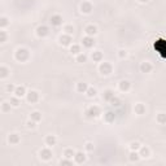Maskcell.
I'll list each match as a JSON object with an SVG mask.
<instances>
[{
  "label": "cell",
  "instance_id": "6da1fadb",
  "mask_svg": "<svg viewBox=\"0 0 166 166\" xmlns=\"http://www.w3.org/2000/svg\"><path fill=\"white\" fill-rule=\"evenodd\" d=\"M29 57H30V52H29V50L25 47H19L16 50V52H14V58H16L18 62H26L29 60Z\"/></svg>",
  "mask_w": 166,
  "mask_h": 166
},
{
  "label": "cell",
  "instance_id": "7a4b0ae2",
  "mask_svg": "<svg viewBox=\"0 0 166 166\" xmlns=\"http://www.w3.org/2000/svg\"><path fill=\"white\" fill-rule=\"evenodd\" d=\"M99 73L102 77H109L112 73H113V65H112L110 62L101 61L99 65Z\"/></svg>",
  "mask_w": 166,
  "mask_h": 166
},
{
  "label": "cell",
  "instance_id": "3957f363",
  "mask_svg": "<svg viewBox=\"0 0 166 166\" xmlns=\"http://www.w3.org/2000/svg\"><path fill=\"white\" fill-rule=\"evenodd\" d=\"M101 113H100V108L97 105H90L86 109V117L87 118H97Z\"/></svg>",
  "mask_w": 166,
  "mask_h": 166
},
{
  "label": "cell",
  "instance_id": "277c9868",
  "mask_svg": "<svg viewBox=\"0 0 166 166\" xmlns=\"http://www.w3.org/2000/svg\"><path fill=\"white\" fill-rule=\"evenodd\" d=\"M39 92L35 91V90H30L26 94V101L29 102V104H35V102L39 101Z\"/></svg>",
  "mask_w": 166,
  "mask_h": 166
},
{
  "label": "cell",
  "instance_id": "5b68a950",
  "mask_svg": "<svg viewBox=\"0 0 166 166\" xmlns=\"http://www.w3.org/2000/svg\"><path fill=\"white\" fill-rule=\"evenodd\" d=\"M58 43L62 47H70L73 44V35H67V34L62 33V35H60V38H58Z\"/></svg>",
  "mask_w": 166,
  "mask_h": 166
},
{
  "label": "cell",
  "instance_id": "8992f818",
  "mask_svg": "<svg viewBox=\"0 0 166 166\" xmlns=\"http://www.w3.org/2000/svg\"><path fill=\"white\" fill-rule=\"evenodd\" d=\"M79 9L83 14H90V13H92V11H94V5H92V3L88 2V0H85V2L81 3Z\"/></svg>",
  "mask_w": 166,
  "mask_h": 166
},
{
  "label": "cell",
  "instance_id": "52a82bcc",
  "mask_svg": "<svg viewBox=\"0 0 166 166\" xmlns=\"http://www.w3.org/2000/svg\"><path fill=\"white\" fill-rule=\"evenodd\" d=\"M39 157H40L43 161H50L52 158V150L50 147H46V148H42L39 150Z\"/></svg>",
  "mask_w": 166,
  "mask_h": 166
},
{
  "label": "cell",
  "instance_id": "ba28073f",
  "mask_svg": "<svg viewBox=\"0 0 166 166\" xmlns=\"http://www.w3.org/2000/svg\"><path fill=\"white\" fill-rule=\"evenodd\" d=\"M95 39H94V36H88V35H86V36H83L82 38V46L85 47V48H92L95 46Z\"/></svg>",
  "mask_w": 166,
  "mask_h": 166
},
{
  "label": "cell",
  "instance_id": "9c48e42d",
  "mask_svg": "<svg viewBox=\"0 0 166 166\" xmlns=\"http://www.w3.org/2000/svg\"><path fill=\"white\" fill-rule=\"evenodd\" d=\"M35 33H36V35L39 38H46L48 34H50V29H48L47 26H44V25H40V26L36 27Z\"/></svg>",
  "mask_w": 166,
  "mask_h": 166
},
{
  "label": "cell",
  "instance_id": "30bf717a",
  "mask_svg": "<svg viewBox=\"0 0 166 166\" xmlns=\"http://www.w3.org/2000/svg\"><path fill=\"white\" fill-rule=\"evenodd\" d=\"M73 160H74V162L78 164V165L86 162V153L82 152V150H78V152H75L74 158H73Z\"/></svg>",
  "mask_w": 166,
  "mask_h": 166
},
{
  "label": "cell",
  "instance_id": "8fae6325",
  "mask_svg": "<svg viewBox=\"0 0 166 166\" xmlns=\"http://www.w3.org/2000/svg\"><path fill=\"white\" fill-rule=\"evenodd\" d=\"M118 88H119L121 92H129L130 88H131V83H130V81H127V79H122V81L118 83Z\"/></svg>",
  "mask_w": 166,
  "mask_h": 166
},
{
  "label": "cell",
  "instance_id": "7c38bea8",
  "mask_svg": "<svg viewBox=\"0 0 166 166\" xmlns=\"http://www.w3.org/2000/svg\"><path fill=\"white\" fill-rule=\"evenodd\" d=\"M50 23L55 27L61 26L62 25V17L60 16V14H53V16L50 18Z\"/></svg>",
  "mask_w": 166,
  "mask_h": 166
},
{
  "label": "cell",
  "instance_id": "4fadbf2b",
  "mask_svg": "<svg viewBox=\"0 0 166 166\" xmlns=\"http://www.w3.org/2000/svg\"><path fill=\"white\" fill-rule=\"evenodd\" d=\"M19 141H21V136H19L18 134L13 133V134H9L8 135V143L11 145H17Z\"/></svg>",
  "mask_w": 166,
  "mask_h": 166
},
{
  "label": "cell",
  "instance_id": "5bb4252c",
  "mask_svg": "<svg viewBox=\"0 0 166 166\" xmlns=\"http://www.w3.org/2000/svg\"><path fill=\"white\" fill-rule=\"evenodd\" d=\"M56 143H57V138H56L55 135H47V136H46V139H44V144L47 145V147L52 148L53 145H56Z\"/></svg>",
  "mask_w": 166,
  "mask_h": 166
},
{
  "label": "cell",
  "instance_id": "9a60e30c",
  "mask_svg": "<svg viewBox=\"0 0 166 166\" xmlns=\"http://www.w3.org/2000/svg\"><path fill=\"white\" fill-rule=\"evenodd\" d=\"M153 70V65L149 61H144L140 64V71L141 73H150Z\"/></svg>",
  "mask_w": 166,
  "mask_h": 166
},
{
  "label": "cell",
  "instance_id": "2e32d148",
  "mask_svg": "<svg viewBox=\"0 0 166 166\" xmlns=\"http://www.w3.org/2000/svg\"><path fill=\"white\" fill-rule=\"evenodd\" d=\"M134 112H135V114H138V116H143V114H145L147 109H145V105L144 104L138 102V104H135V106H134Z\"/></svg>",
  "mask_w": 166,
  "mask_h": 166
},
{
  "label": "cell",
  "instance_id": "e0dca14e",
  "mask_svg": "<svg viewBox=\"0 0 166 166\" xmlns=\"http://www.w3.org/2000/svg\"><path fill=\"white\" fill-rule=\"evenodd\" d=\"M85 34L88 36H95L97 34V27L95 25H87L85 27Z\"/></svg>",
  "mask_w": 166,
  "mask_h": 166
},
{
  "label": "cell",
  "instance_id": "ac0fdd59",
  "mask_svg": "<svg viewBox=\"0 0 166 166\" xmlns=\"http://www.w3.org/2000/svg\"><path fill=\"white\" fill-rule=\"evenodd\" d=\"M140 154L138 150H130V153H129V161L130 162H139L140 161Z\"/></svg>",
  "mask_w": 166,
  "mask_h": 166
},
{
  "label": "cell",
  "instance_id": "d6986e66",
  "mask_svg": "<svg viewBox=\"0 0 166 166\" xmlns=\"http://www.w3.org/2000/svg\"><path fill=\"white\" fill-rule=\"evenodd\" d=\"M114 96H116V95H114V91L110 90V88H108V90L104 91V94H102V100L106 101V102H109Z\"/></svg>",
  "mask_w": 166,
  "mask_h": 166
},
{
  "label": "cell",
  "instance_id": "ffe728a7",
  "mask_svg": "<svg viewBox=\"0 0 166 166\" xmlns=\"http://www.w3.org/2000/svg\"><path fill=\"white\" fill-rule=\"evenodd\" d=\"M26 87L25 86H17L16 87V91H14V95H16L17 97H19V99H22L23 96H26Z\"/></svg>",
  "mask_w": 166,
  "mask_h": 166
},
{
  "label": "cell",
  "instance_id": "44dd1931",
  "mask_svg": "<svg viewBox=\"0 0 166 166\" xmlns=\"http://www.w3.org/2000/svg\"><path fill=\"white\" fill-rule=\"evenodd\" d=\"M138 152H139V154H140L141 158H148L149 156H150V149H149L148 147H145V145H141Z\"/></svg>",
  "mask_w": 166,
  "mask_h": 166
},
{
  "label": "cell",
  "instance_id": "7402d4cb",
  "mask_svg": "<svg viewBox=\"0 0 166 166\" xmlns=\"http://www.w3.org/2000/svg\"><path fill=\"white\" fill-rule=\"evenodd\" d=\"M88 85H87V83H85V82H79L77 85V91L79 92V94H86L87 92V90H88Z\"/></svg>",
  "mask_w": 166,
  "mask_h": 166
},
{
  "label": "cell",
  "instance_id": "603a6c76",
  "mask_svg": "<svg viewBox=\"0 0 166 166\" xmlns=\"http://www.w3.org/2000/svg\"><path fill=\"white\" fill-rule=\"evenodd\" d=\"M91 58L95 62H101L102 61V52L101 51H94L91 53Z\"/></svg>",
  "mask_w": 166,
  "mask_h": 166
},
{
  "label": "cell",
  "instance_id": "cb8c5ba5",
  "mask_svg": "<svg viewBox=\"0 0 166 166\" xmlns=\"http://www.w3.org/2000/svg\"><path fill=\"white\" fill-rule=\"evenodd\" d=\"M104 119H105V122H108V123H112V122H114V119H116V113L112 110L106 112L104 114Z\"/></svg>",
  "mask_w": 166,
  "mask_h": 166
},
{
  "label": "cell",
  "instance_id": "d4e9b609",
  "mask_svg": "<svg viewBox=\"0 0 166 166\" xmlns=\"http://www.w3.org/2000/svg\"><path fill=\"white\" fill-rule=\"evenodd\" d=\"M12 108V104L11 101H3L2 104H0V109H2V113H8L9 110Z\"/></svg>",
  "mask_w": 166,
  "mask_h": 166
},
{
  "label": "cell",
  "instance_id": "484cf974",
  "mask_svg": "<svg viewBox=\"0 0 166 166\" xmlns=\"http://www.w3.org/2000/svg\"><path fill=\"white\" fill-rule=\"evenodd\" d=\"M9 69L7 66H4V65H2L0 66V79H5V78L9 75Z\"/></svg>",
  "mask_w": 166,
  "mask_h": 166
},
{
  "label": "cell",
  "instance_id": "4316f807",
  "mask_svg": "<svg viewBox=\"0 0 166 166\" xmlns=\"http://www.w3.org/2000/svg\"><path fill=\"white\" fill-rule=\"evenodd\" d=\"M70 48V53H71V55H79V53L82 52L81 51V46L79 44H74V43H73V44L69 47Z\"/></svg>",
  "mask_w": 166,
  "mask_h": 166
},
{
  "label": "cell",
  "instance_id": "83f0119b",
  "mask_svg": "<svg viewBox=\"0 0 166 166\" xmlns=\"http://www.w3.org/2000/svg\"><path fill=\"white\" fill-rule=\"evenodd\" d=\"M156 121H157V123L160 125H165L166 123V113H158L157 116H156Z\"/></svg>",
  "mask_w": 166,
  "mask_h": 166
},
{
  "label": "cell",
  "instance_id": "f1b7e54d",
  "mask_svg": "<svg viewBox=\"0 0 166 166\" xmlns=\"http://www.w3.org/2000/svg\"><path fill=\"white\" fill-rule=\"evenodd\" d=\"M74 154H75V152L73 150V148H66V149L64 150V153H62V156H64V157L70 158V160L74 158Z\"/></svg>",
  "mask_w": 166,
  "mask_h": 166
},
{
  "label": "cell",
  "instance_id": "f546056e",
  "mask_svg": "<svg viewBox=\"0 0 166 166\" xmlns=\"http://www.w3.org/2000/svg\"><path fill=\"white\" fill-rule=\"evenodd\" d=\"M62 31H64V34H67V35H73L75 31V29L73 25H65L64 27H62Z\"/></svg>",
  "mask_w": 166,
  "mask_h": 166
},
{
  "label": "cell",
  "instance_id": "4dcf8cb0",
  "mask_svg": "<svg viewBox=\"0 0 166 166\" xmlns=\"http://www.w3.org/2000/svg\"><path fill=\"white\" fill-rule=\"evenodd\" d=\"M30 118L33 121H35V122H40L42 121V113H40V112H38V110L33 112V113L30 114Z\"/></svg>",
  "mask_w": 166,
  "mask_h": 166
},
{
  "label": "cell",
  "instance_id": "1f68e13d",
  "mask_svg": "<svg viewBox=\"0 0 166 166\" xmlns=\"http://www.w3.org/2000/svg\"><path fill=\"white\" fill-rule=\"evenodd\" d=\"M8 25H9V19H8L5 16H2V17H0V29H2V30H4V29H5Z\"/></svg>",
  "mask_w": 166,
  "mask_h": 166
},
{
  "label": "cell",
  "instance_id": "d6a6232c",
  "mask_svg": "<svg viewBox=\"0 0 166 166\" xmlns=\"http://www.w3.org/2000/svg\"><path fill=\"white\" fill-rule=\"evenodd\" d=\"M9 101H11L12 106H14V108H18L19 104H21V100H19V97H17L16 95L12 96V97H11V100H9Z\"/></svg>",
  "mask_w": 166,
  "mask_h": 166
},
{
  "label": "cell",
  "instance_id": "836d02e7",
  "mask_svg": "<svg viewBox=\"0 0 166 166\" xmlns=\"http://www.w3.org/2000/svg\"><path fill=\"white\" fill-rule=\"evenodd\" d=\"M75 61H77V62H79V64H83V62H86V61H87V55H86V53H83V52H81L79 55H77Z\"/></svg>",
  "mask_w": 166,
  "mask_h": 166
},
{
  "label": "cell",
  "instance_id": "e575fe53",
  "mask_svg": "<svg viewBox=\"0 0 166 166\" xmlns=\"http://www.w3.org/2000/svg\"><path fill=\"white\" fill-rule=\"evenodd\" d=\"M96 94H97L96 88H94V87H88V90H87V92H86V96L90 97V99H92V97L96 96Z\"/></svg>",
  "mask_w": 166,
  "mask_h": 166
},
{
  "label": "cell",
  "instance_id": "d590c367",
  "mask_svg": "<svg viewBox=\"0 0 166 166\" xmlns=\"http://www.w3.org/2000/svg\"><path fill=\"white\" fill-rule=\"evenodd\" d=\"M109 104H110L112 106H113V108H118V106H119V104H121V100H119V99H118V97H117V96H114L113 99H112V100L109 101Z\"/></svg>",
  "mask_w": 166,
  "mask_h": 166
},
{
  "label": "cell",
  "instance_id": "8d00e7d4",
  "mask_svg": "<svg viewBox=\"0 0 166 166\" xmlns=\"http://www.w3.org/2000/svg\"><path fill=\"white\" fill-rule=\"evenodd\" d=\"M16 87L13 83H8V85L5 86V91L8 92V94H14V91H16Z\"/></svg>",
  "mask_w": 166,
  "mask_h": 166
},
{
  "label": "cell",
  "instance_id": "74e56055",
  "mask_svg": "<svg viewBox=\"0 0 166 166\" xmlns=\"http://www.w3.org/2000/svg\"><path fill=\"white\" fill-rule=\"evenodd\" d=\"M36 123H38V122H35V121H33V119L30 118V119H29V121L26 122V127H27L29 130H34V129H35V127H36Z\"/></svg>",
  "mask_w": 166,
  "mask_h": 166
},
{
  "label": "cell",
  "instance_id": "f35d334b",
  "mask_svg": "<svg viewBox=\"0 0 166 166\" xmlns=\"http://www.w3.org/2000/svg\"><path fill=\"white\" fill-rule=\"evenodd\" d=\"M141 147V144L139 141H133V143L130 144V150H139Z\"/></svg>",
  "mask_w": 166,
  "mask_h": 166
},
{
  "label": "cell",
  "instance_id": "ab89813d",
  "mask_svg": "<svg viewBox=\"0 0 166 166\" xmlns=\"http://www.w3.org/2000/svg\"><path fill=\"white\" fill-rule=\"evenodd\" d=\"M85 149L87 150V152H94V149H95L94 143H91V141H87L86 145H85Z\"/></svg>",
  "mask_w": 166,
  "mask_h": 166
},
{
  "label": "cell",
  "instance_id": "60d3db41",
  "mask_svg": "<svg viewBox=\"0 0 166 166\" xmlns=\"http://www.w3.org/2000/svg\"><path fill=\"white\" fill-rule=\"evenodd\" d=\"M58 164H60V165H73V160L64 157L62 160H60V161H58Z\"/></svg>",
  "mask_w": 166,
  "mask_h": 166
},
{
  "label": "cell",
  "instance_id": "b9f144b4",
  "mask_svg": "<svg viewBox=\"0 0 166 166\" xmlns=\"http://www.w3.org/2000/svg\"><path fill=\"white\" fill-rule=\"evenodd\" d=\"M117 55H118L119 58H122V60H123V58L127 57V51H126V50H118Z\"/></svg>",
  "mask_w": 166,
  "mask_h": 166
},
{
  "label": "cell",
  "instance_id": "7bdbcfd3",
  "mask_svg": "<svg viewBox=\"0 0 166 166\" xmlns=\"http://www.w3.org/2000/svg\"><path fill=\"white\" fill-rule=\"evenodd\" d=\"M7 42V31L2 30L0 31V43H5Z\"/></svg>",
  "mask_w": 166,
  "mask_h": 166
},
{
  "label": "cell",
  "instance_id": "ee69618b",
  "mask_svg": "<svg viewBox=\"0 0 166 166\" xmlns=\"http://www.w3.org/2000/svg\"><path fill=\"white\" fill-rule=\"evenodd\" d=\"M138 2H139V3H141V4H147V3L149 2V0H138Z\"/></svg>",
  "mask_w": 166,
  "mask_h": 166
}]
</instances>
